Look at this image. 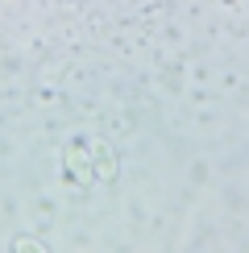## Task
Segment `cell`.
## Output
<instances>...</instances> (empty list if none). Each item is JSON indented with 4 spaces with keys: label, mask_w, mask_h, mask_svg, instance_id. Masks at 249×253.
Returning a JSON list of instances; mask_svg holds the SVG:
<instances>
[{
    "label": "cell",
    "mask_w": 249,
    "mask_h": 253,
    "mask_svg": "<svg viewBox=\"0 0 249 253\" xmlns=\"http://www.w3.org/2000/svg\"><path fill=\"white\" fill-rule=\"evenodd\" d=\"M91 158H96V166H91V170H96L104 183H108V178H117V162H112V150H108V141H91Z\"/></svg>",
    "instance_id": "obj_1"
},
{
    "label": "cell",
    "mask_w": 249,
    "mask_h": 253,
    "mask_svg": "<svg viewBox=\"0 0 249 253\" xmlns=\"http://www.w3.org/2000/svg\"><path fill=\"white\" fill-rule=\"evenodd\" d=\"M67 162H71V170H75L79 183H87V178H91V166H87V158H83L79 145H67Z\"/></svg>",
    "instance_id": "obj_2"
}]
</instances>
